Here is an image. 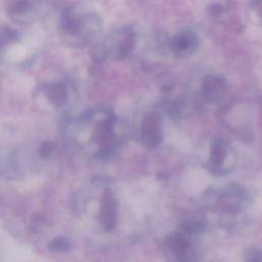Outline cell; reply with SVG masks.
<instances>
[{
    "label": "cell",
    "mask_w": 262,
    "mask_h": 262,
    "mask_svg": "<svg viewBox=\"0 0 262 262\" xmlns=\"http://www.w3.org/2000/svg\"><path fill=\"white\" fill-rule=\"evenodd\" d=\"M99 28L100 23L98 18L88 13L69 12L62 20L63 33L82 43L88 42L99 31Z\"/></svg>",
    "instance_id": "cell-1"
},
{
    "label": "cell",
    "mask_w": 262,
    "mask_h": 262,
    "mask_svg": "<svg viewBox=\"0 0 262 262\" xmlns=\"http://www.w3.org/2000/svg\"><path fill=\"white\" fill-rule=\"evenodd\" d=\"M134 45V34L129 29H123L111 37L108 44L100 45L94 49V58L100 60L111 55L116 59L126 58Z\"/></svg>",
    "instance_id": "cell-2"
},
{
    "label": "cell",
    "mask_w": 262,
    "mask_h": 262,
    "mask_svg": "<svg viewBox=\"0 0 262 262\" xmlns=\"http://www.w3.org/2000/svg\"><path fill=\"white\" fill-rule=\"evenodd\" d=\"M188 233L181 231L171 232L164 242V252L168 259L174 261H189L192 259L191 244Z\"/></svg>",
    "instance_id": "cell-3"
},
{
    "label": "cell",
    "mask_w": 262,
    "mask_h": 262,
    "mask_svg": "<svg viewBox=\"0 0 262 262\" xmlns=\"http://www.w3.org/2000/svg\"><path fill=\"white\" fill-rule=\"evenodd\" d=\"M140 131H141L142 141L146 146L148 147L159 146L163 139L160 116L155 112L145 114V116L141 121Z\"/></svg>",
    "instance_id": "cell-4"
},
{
    "label": "cell",
    "mask_w": 262,
    "mask_h": 262,
    "mask_svg": "<svg viewBox=\"0 0 262 262\" xmlns=\"http://www.w3.org/2000/svg\"><path fill=\"white\" fill-rule=\"evenodd\" d=\"M98 220L106 231H112L117 226L118 221V203L114 193L105 189L99 206Z\"/></svg>",
    "instance_id": "cell-5"
},
{
    "label": "cell",
    "mask_w": 262,
    "mask_h": 262,
    "mask_svg": "<svg viewBox=\"0 0 262 262\" xmlns=\"http://www.w3.org/2000/svg\"><path fill=\"white\" fill-rule=\"evenodd\" d=\"M227 84L225 80L217 75H208L202 83L201 94L202 97L211 103L218 102L225 95Z\"/></svg>",
    "instance_id": "cell-6"
},
{
    "label": "cell",
    "mask_w": 262,
    "mask_h": 262,
    "mask_svg": "<svg viewBox=\"0 0 262 262\" xmlns=\"http://www.w3.org/2000/svg\"><path fill=\"white\" fill-rule=\"evenodd\" d=\"M199 39L191 31H184L174 36L170 42L172 52L178 57H187L198 48Z\"/></svg>",
    "instance_id": "cell-7"
},
{
    "label": "cell",
    "mask_w": 262,
    "mask_h": 262,
    "mask_svg": "<svg viewBox=\"0 0 262 262\" xmlns=\"http://www.w3.org/2000/svg\"><path fill=\"white\" fill-rule=\"evenodd\" d=\"M40 91L54 106L63 105L68 97V88L62 82L43 83L40 86Z\"/></svg>",
    "instance_id": "cell-8"
},
{
    "label": "cell",
    "mask_w": 262,
    "mask_h": 262,
    "mask_svg": "<svg viewBox=\"0 0 262 262\" xmlns=\"http://www.w3.org/2000/svg\"><path fill=\"white\" fill-rule=\"evenodd\" d=\"M228 155V145L227 143L218 138L214 141L210 151V169L213 172H222L224 170V162Z\"/></svg>",
    "instance_id": "cell-9"
},
{
    "label": "cell",
    "mask_w": 262,
    "mask_h": 262,
    "mask_svg": "<svg viewBox=\"0 0 262 262\" xmlns=\"http://www.w3.org/2000/svg\"><path fill=\"white\" fill-rule=\"evenodd\" d=\"M48 249L52 253H67L72 249V243L66 236H57L48 244Z\"/></svg>",
    "instance_id": "cell-10"
},
{
    "label": "cell",
    "mask_w": 262,
    "mask_h": 262,
    "mask_svg": "<svg viewBox=\"0 0 262 262\" xmlns=\"http://www.w3.org/2000/svg\"><path fill=\"white\" fill-rule=\"evenodd\" d=\"M54 151V143L52 141H44L40 148H39V155L42 159H48Z\"/></svg>",
    "instance_id": "cell-11"
},
{
    "label": "cell",
    "mask_w": 262,
    "mask_h": 262,
    "mask_svg": "<svg viewBox=\"0 0 262 262\" xmlns=\"http://www.w3.org/2000/svg\"><path fill=\"white\" fill-rule=\"evenodd\" d=\"M245 260L262 261V250L259 248H249L245 252Z\"/></svg>",
    "instance_id": "cell-12"
}]
</instances>
